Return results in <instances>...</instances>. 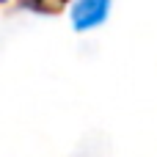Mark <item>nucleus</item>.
I'll use <instances>...</instances> for the list:
<instances>
[{
	"label": "nucleus",
	"mask_w": 157,
	"mask_h": 157,
	"mask_svg": "<svg viewBox=\"0 0 157 157\" xmlns=\"http://www.w3.org/2000/svg\"><path fill=\"white\" fill-rule=\"evenodd\" d=\"M108 8H110V0H77L72 8V22L77 30L97 28L99 22H105Z\"/></svg>",
	"instance_id": "nucleus-1"
}]
</instances>
